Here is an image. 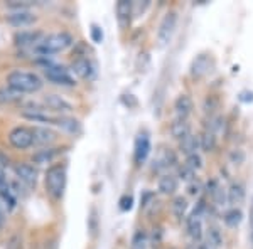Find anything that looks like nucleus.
Segmentation results:
<instances>
[{
    "mask_svg": "<svg viewBox=\"0 0 253 249\" xmlns=\"http://www.w3.org/2000/svg\"><path fill=\"white\" fill-rule=\"evenodd\" d=\"M42 79L36 74V72H29V71H20V69H15V71H10L7 74V86H10L12 89L19 91L20 95L24 93H36L42 88Z\"/></svg>",
    "mask_w": 253,
    "mask_h": 249,
    "instance_id": "obj_1",
    "label": "nucleus"
},
{
    "mask_svg": "<svg viewBox=\"0 0 253 249\" xmlns=\"http://www.w3.org/2000/svg\"><path fill=\"white\" fill-rule=\"evenodd\" d=\"M71 44H73V37L68 32H58V34L44 36V39L34 47V52L39 54L41 58H47V56L68 49Z\"/></svg>",
    "mask_w": 253,
    "mask_h": 249,
    "instance_id": "obj_2",
    "label": "nucleus"
},
{
    "mask_svg": "<svg viewBox=\"0 0 253 249\" xmlns=\"http://www.w3.org/2000/svg\"><path fill=\"white\" fill-rule=\"evenodd\" d=\"M66 189V167L61 165H52L47 169L46 172V190L54 201H59Z\"/></svg>",
    "mask_w": 253,
    "mask_h": 249,
    "instance_id": "obj_3",
    "label": "nucleus"
},
{
    "mask_svg": "<svg viewBox=\"0 0 253 249\" xmlns=\"http://www.w3.org/2000/svg\"><path fill=\"white\" fill-rule=\"evenodd\" d=\"M44 74L51 83L59 84V86H75V77L69 74V71L66 68L58 66V64L47 63L44 64Z\"/></svg>",
    "mask_w": 253,
    "mask_h": 249,
    "instance_id": "obj_4",
    "label": "nucleus"
},
{
    "mask_svg": "<svg viewBox=\"0 0 253 249\" xmlns=\"http://www.w3.org/2000/svg\"><path fill=\"white\" fill-rule=\"evenodd\" d=\"M175 26H177V14L174 10H169L167 14L162 17L161 24H159V31H157V40L161 46H166V44L170 42L175 31Z\"/></svg>",
    "mask_w": 253,
    "mask_h": 249,
    "instance_id": "obj_5",
    "label": "nucleus"
},
{
    "mask_svg": "<svg viewBox=\"0 0 253 249\" xmlns=\"http://www.w3.org/2000/svg\"><path fill=\"white\" fill-rule=\"evenodd\" d=\"M9 142L14 148L26 150L34 145V135H32V130L26 128V126H17L9 133Z\"/></svg>",
    "mask_w": 253,
    "mask_h": 249,
    "instance_id": "obj_6",
    "label": "nucleus"
},
{
    "mask_svg": "<svg viewBox=\"0 0 253 249\" xmlns=\"http://www.w3.org/2000/svg\"><path fill=\"white\" fill-rule=\"evenodd\" d=\"M73 72L81 79H93L96 76V66L93 64L91 59L80 56L78 59L73 61Z\"/></svg>",
    "mask_w": 253,
    "mask_h": 249,
    "instance_id": "obj_7",
    "label": "nucleus"
},
{
    "mask_svg": "<svg viewBox=\"0 0 253 249\" xmlns=\"http://www.w3.org/2000/svg\"><path fill=\"white\" fill-rule=\"evenodd\" d=\"M211 68H213V59L210 54H199L196 56V59L191 64V76L196 79H201L206 74H210Z\"/></svg>",
    "mask_w": 253,
    "mask_h": 249,
    "instance_id": "obj_8",
    "label": "nucleus"
},
{
    "mask_svg": "<svg viewBox=\"0 0 253 249\" xmlns=\"http://www.w3.org/2000/svg\"><path fill=\"white\" fill-rule=\"evenodd\" d=\"M150 153V138L147 133H138L135 138V146H133V158L135 163H144Z\"/></svg>",
    "mask_w": 253,
    "mask_h": 249,
    "instance_id": "obj_9",
    "label": "nucleus"
},
{
    "mask_svg": "<svg viewBox=\"0 0 253 249\" xmlns=\"http://www.w3.org/2000/svg\"><path fill=\"white\" fill-rule=\"evenodd\" d=\"M5 20L14 27H27L36 22V15L29 10H14L5 15Z\"/></svg>",
    "mask_w": 253,
    "mask_h": 249,
    "instance_id": "obj_10",
    "label": "nucleus"
},
{
    "mask_svg": "<svg viewBox=\"0 0 253 249\" xmlns=\"http://www.w3.org/2000/svg\"><path fill=\"white\" fill-rule=\"evenodd\" d=\"M0 199H2L3 204L9 207V211L14 209L15 204H17V201H15V197H14V192H12L9 182H7L5 172H3L2 167H0Z\"/></svg>",
    "mask_w": 253,
    "mask_h": 249,
    "instance_id": "obj_11",
    "label": "nucleus"
},
{
    "mask_svg": "<svg viewBox=\"0 0 253 249\" xmlns=\"http://www.w3.org/2000/svg\"><path fill=\"white\" fill-rule=\"evenodd\" d=\"M42 39H44L42 32H36V31H27V32H19V34H15V44L20 47L31 46L34 49Z\"/></svg>",
    "mask_w": 253,
    "mask_h": 249,
    "instance_id": "obj_12",
    "label": "nucleus"
},
{
    "mask_svg": "<svg viewBox=\"0 0 253 249\" xmlns=\"http://www.w3.org/2000/svg\"><path fill=\"white\" fill-rule=\"evenodd\" d=\"M15 174H17L20 180L29 187H34L36 182H38V170L32 165H29V163H19V165H15Z\"/></svg>",
    "mask_w": 253,
    "mask_h": 249,
    "instance_id": "obj_13",
    "label": "nucleus"
},
{
    "mask_svg": "<svg viewBox=\"0 0 253 249\" xmlns=\"http://www.w3.org/2000/svg\"><path fill=\"white\" fill-rule=\"evenodd\" d=\"M44 105H46L49 109H52V111H58V113L73 111V105L68 103L64 98H61L58 95H47L46 98H44Z\"/></svg>",
    "mask_w": 253,
    "mask_h": 249,
    "instance_id": "obj_14",
    "label": "nucleus"
},
{
    "mask_svg": "<svg viewBox=\"0 0 253 249\" xmlns=\"http://www.w3.org/2000/svg\"><path fill=\"white\" fill-rule=\"evenodd\" d=\"M170 133H172L174 138H177L179 142L184 140L186 137L191 135V125L187 123V118H175L170 125Z\"/></svg>",
    "mask_w": 253,
    "mask_h": 249,
    "instance_id": "obj_15",
    "label": "nucleus"
},
{
    "mask_svg": "<svg viewBox=\"0 0 253 249\" xmlns=\"http://www.w3.org/2000/svg\"><path fill=\"white\" fill-rule=\"evenodd\" d=\"M174 109L179 118H187L193 111V100L187 95H179L174 101Z\"/></svg>",
    "mask_w": 253,
    "mask_h": 249,
    "instance_id": "obj_16",
    "label": "nucleus"
},
{
    "mask_svg": "<svg viewBox=\"0 0 253 249\" xmlns=\"http://www.w3.org/2000/svg\"><path fill=\"white\" fill-rule=\"evenodd\" d=\"M32 135H34V143L38 145H49L56 140V133L49 128H44V126L32 128Z\"/></svg>",
    "mask_w": 253,
    "mask_h": 249,
    "instance_id": "obj_17",
    "label": "nucleus"
},
{
    "mask_svg": "<svg viewBox=\"0 0 253 249\" xmlns=\"http://www.w3.org/2000/svg\"><path fill=\"white\" fill-rule=\"evenodd\" d=\"M177 178L174 177V175H170V174H166V175H162L161 178H159V183H157V187H159V192L161 194H164V195H172L175 190H177Z\"/></svg>",
    "mask_w": 253,
    "mask_h": 249,
    "instance_id": "obj_18",
    "label": "nucleus"
},
{
    "mask_svg": "<svg viewBox=\"0 0 253 249\" xmlns=\"http://www.w3.org/2000/svg\"><path fill=\"white\" fill-rule=\"evenodd\" d=\"M54 125H58L59 128L66 130L68 133L78 135L81 133V123L76 118H69V116H58L54 118Z\"/></svg>",
    "mask_w": 253,
    "mask_h": 249,
    "instance_id": "obj_19",
    "label": "nucleus"
},
{
    "mask_svg": "<svg viewBox=\"0 0 253 249\" xmlns=\"http://www.w3.org/2000/svg\"><path fill=\"white\" fill-rule=\"evenodd\" d=\"M132 14H133L132 2H128V0H120V2L117 3V15L122 26H126V24L130 22V15Z\"/></svg>",
    "mask_w": 253,
    "mask_h": 249,
    "instance_id": "obj_20",
    "label": "nucleus"
},
{
    "mask_svg": "<svg viewBox=\"0 0 253 249\" xmlns=\"http://www.w3.org/2000/svg\"><path fill=\"white\" fill-rule=\"evenodd\" d=\"M199 146H201L199 137H196L193 133H191L189 137H186L184 140H181V152L184 153L186 157H189V155H193V153H198Z\"/></svg>",
    "mask_w": 253,
    "mask_h": 249,
    "instance_id": "obj_21",
    "label": "nucleus"
},
{
    "mask_svg": "<svg viewBox=\"0 0 253 249\" xmlns=\"http://www.w3.org/2000/svg\"><path fill=\"white\" fill-rule=\"evenodd\" d=\"M243 201H245L243 185H242V183H238V182H233L230 185V189H228V202L236 206V204H242Z\"/></svg>",
    "mask_w": 253,
    "mask_h": 249,
    "instance_id": "obj_22",
    "label": "nucleus"
},
{
    "mask_svg": "<svg viewBox=\"0 0 253 249\" xmlns=\"http://www.w3.org/2000/svg\"><path fill=\"white\" fill-rule=\"evenodd\" d=\"M59 153V148H44L39 150L38 153L32 155V162L39 163V165H44V163H49L54 160V157Z\"/></svg>",
    "mask_w": 253,
    "mask_h": 249,
    "instance_id": "obj_23",
    "label": "nucleus"
},
{
    "mask_svg": "<svg viewBox=\"0 0 253 249\" xmlns=\"http://www.w3.org/2000/svg\"><path fill=\"white\" fill-rule=\"evenodd\" d=\"M242 220H243V212L240 209H236V207L226 211L223 215V222L226 224L228 227H238L240 224H242Z\"/></svg>",
    "mask_w": 253,
    "mask_h": 249,
    "instance_id": "obj_24",
    "label": "nucleus"
},
{
    "mask_svg": "<svg viewBox=\"0 0 253 249\" xmlns=\"http://www.w3.org/2000/svg\"><path fill=\"white\" fill-rule=\"evenodd\" d=\"M206 238H208V246L213 249H219L223 246V236L219 229L216 226H210L206 231Z\"/></svg>",
    "mask_w": 253,
    "mask_h": 249,
    "instance_id": "obj_25",
    "label": "nucleus"
},
{
    "mask_svg": "<svg viewBox=\"0 0 253 249\" xmlns=\"http://www.w3.org/2000/svg\"><path fill=\"white\" fill-rule=\"evenodd\" d=\"M187 234L191 236L194 241H199L203 236V224H201V219L199 217H194V215H191L189 219H187Z\"/></svg>",
    "mask_w": 253,
    "mask_h": 249,
    "instance_id": "obj_26",
    "label": "nucleus"
},
{
    "mask_svg": "<svg viewBox=\"0 0 253 249\" xmlns=\"http://www.w3.org/2000/svg\"><path fill=\"white\" fill-rule=\"evenodd\" d=\"M22 100V95L15 89H12L10 86L0 88V103L2 105H9V103H15V101Z\"/></svg>",
    "mask_w": 253,
    "mask_h": 249,
    "instance_id": "obj_27",
    "label": "nucleus"
},
{
    "mask_svg": "<svg viewBox=\"0 0 253 249\" xmlns=\"http://www.w3.org/2000/svg\"><path fill=\"white\" fill-rule=\"evenodd\" d=\"M199 143H201V148L205 152H213L216 148V135L213 132H210V130H206L199 137Z\"/></svg>",
    "mask_w": 253,
    "mask_h": 249,
    "instance_id": "obj_28",
    "label": "nucleus"
},
{
    "mask_svg": "<svg viewBox=\"0 0 253 249\" xmlns=\"http://www.w3.org/2000/svg\"><path fill=\"white\" fill-rule=\"evenodd\" d=\"M154 163H159V165H156L157 170L159 169H167V167H172L177 163V157H175V153L172 152V150H166V152L161 155V158Z\"/></svg>",
    "mask_w": 253,
    "mask_h": 249,
    "instance_id": "obj_29",
    "label": "nucleus"
},
{
    "mask_svg": "<svg viewBox=\"0 0 253 249\" xmlns=\"http://www.w3.org/2000/svg\"><path fill=\"white\" fill-rule=\"evenodd\" d=\"M186 211H187V201L182 195H179V197H175L174 201H172V212H174V215L175 217H184V214H186Z\"/></svg>",
    "mask_w": 253,
    "mask_h": 249,
    "instance_id": "obj_30",
    "label": "nucleus"
},
{
    "mask_svg": "<svg viewBox=\"0 0 253 249\" xmlns=\"http://www.w3.org/2000/svg\"><path fill=\"white\" fill-rule=\"evenodd\" d=\"M186 165L189 167V169H193L194 172L199 169H203V158L199 153H193L189 155V157H186Z\"/></svg>",
    "mask_w": 253,
    "mask_h": 249,
    "instance_id": "obj_31",
    "label": "nucleus"
},
{
    "mask_svg": "<svg viewBox=\"0 0 253 249\" xmlns=\"http://www.w3.org/2000/svg\"><path fill=\"white\" fill-rule=\"evenodd\" d=\"M145 244H147V236L144 231H137L135 236H133V241H132V248L133 249H145Z\"/></svg>",
    "mask_w": 253,
    "mask_h": 249,
    "instance_id": "obj_32",
    "label": "nucleus"
},
{
    "mask_svg": "<svg viewBox=\"0 0 253 249\" xmlns=\"http://www.w3.org/2000/svg\"><path fill=\"white\" fill-rule=\"evenodd\" d=\"M179 178H181V180H184V182H193L194 170L189 169V167H187L186 163H184L182 167H179Z\"/></svg>",
    "mask_w": 253,
    "mask_h": 249,
    "instance_id": "obj_33",
    "label": "nucleus"
},
{
    "mask_svg": "<svg viewBox=\"0 0 253 249\" xmlns=\"http://www.w3.org/2000/svg\"><path fill=\"white\" fill-rule=\"evenodd\" d=\"M230 162L235 163V165H242V163L245 162V152L240 148H235L230 152Z\"/></svg>",
    "mask_w": 253,
    "mask_h": 249,
    "instance_id": "obj_34",
    "label": "nucleus"
},
{
    "mask_svg": "<svg viewBox=\"0 0 253 249\" xmlns=\"http://www.w3.org/2000/svg\"><path fill=\"white\" fill-rule=\"evenodd\" d=\"M89 34H91V40L96 44H101L103 42V31H101L100 26H96V24H93L91 26V31H89Z\"/></svg>",
    "mask_w": 253,
    "mask_h": 249,
    "instance_id": "obj_35",
    "label": "nucleus"
},
{
    "mask_svg": "<svg viewBox=\"0 0 253 249\" xmlns=\"http://www.w3.org/2000/svg\"><path fill=\"white\" fill-rule=\"evenodd\" d=\"M118 204H120L122 211H130V209H132V206H133V197H132V195H128V194H125L124 197L120 199V202H118Z\"/></svg>",
    "mask_w": 253,
    "mask_h": 249,
    "instance_id": "obj_36",
    "label": "nucleus"
},
{
    "mask_svg": "<svg viewBox=\"0 0 253 249\" xmlns=\"http://www.w3.org/2000/svg\"><path fill=\"white\" fill-rule=\"evenodd\" d=\"M216 106H218V100H216V98H213V96L206 98V101H205V109H206L208 113H213Z\"/></svg>",
    "mask_w": 253,
    "mask_h": 249,
    "instance_id": "obj_37",
    "label": "nucleus"
},
{
    "mask_svg": "<svg viewBox=\"0 0 253 249\" xmlns=\"http://www.w3.org/2000/svg\"><path fill=\"white\" fill-rule=\"evenodd\" d=\"M122 101H124V105L128 106V108L137 106V100L133 98V95H124V96H122Z\"/></svg>",
    "mask_w": 253,
    "mask_h": 249,
    "instance_id": "obj_38",
    "label": "nucleus"
},
{
    "mask_svg": "<svg viewBox=\"0 0 253 249\" xmlns=\"http://www.w3.org/2000/svg\"><path fill=\"white\" fill-rule=\"evenodd\" d=\"M250 241H252V246H253V199L250 204Z\"/></svg>",
    "mask_w": 253,
    "mask_h": 249,
    "instance_id": "obj_39",
    "label": "nucleus"
},
{
    "mask_svg": "<svg viewBox=\"0 0 253 249\" xmlns=\"http://www.w3.org/2000/svg\"><path fill=\"white\" fill-rule=\"evenodd\" d=\"M199 189H201V187H199V183H193V185H189V194L191 195H198L199 194Z\"/></svg>",
    "mask_w": 253,
    "mask_h": 249,
    "instance_id": "obj_40",
    "label": "nucleus"
},
{
    "mask_svg": "<svg viewBox=\"0 0 253 249\" xmlns=\"http://www.w3.org/2000/svg\"><path fill=\"white\" fill-rule=\"evenodd\" d=\"M3 222H5V212H3V207L0 204V227L3 226Z\"/></svg>",
    "mask_w": 253,
    "mask_h": 249,
    "instance_id": "obj_41",
    "label": "nucleus"
},
{
    "mask_svg": "<svg viewBox=\"0 0 253 249\" xmlns=\"http://www.w3.org/2000/svg\"><path fill=\"white\" fill-rule=\"evenodd\" d=\"M198 249H211V248L208 246V244H199V246H198Z\"/></svg>",
    "mask_w": 253,
    "mask_h": 249,
    "instance_id": "obj_42",
    "label": "nucleus"
},
{
    "mask_svg": "<svg viewBox=\"0 0 253 249\" xmlns=\"http://www.w3.org/2000/svg\"><path fill=\"white\" fill-rule=\"evenodd\" d=\"M187 249H194V248H187Z\"/></svg>",
    "mask_w": 253,
    "mask_h": 249,
    "instance_id": "obj_43",
    "label": "nucleus"
}]
</instances>
